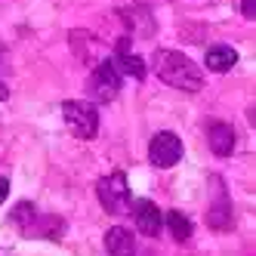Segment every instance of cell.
<instances>
[{
  "instance_id": "obj_11",
  "label": "cell",
  "mask_w": 256,
  "mask_h": 256,
  "mask_svg": "<svg viewBox=\"0 0 256 256\" xmlns=\"http://www.w3.org/2000/svg\"><path fill=\"white\" fill-rule=\"evenodd\" d=\"M164 222L170 226V232H173L176 241H188V238H192V219L182 216L179 210H170L167 216H164Z\"/></svg>"
},
{
  "instance_id": "obj_12",
  "label": "cell",
  "mask_w": 256,
  "mask_h": 256,
  "mask_svg": "<svg viewBox=\"0 0 256 256\" xmlns=\"http://www.w3.org/2000/svg\"><path fill=\"white\" fill-rule=\"evenodd\" d=\"M6 194H10V182H6L4 176H0V204L6 200Z\"/></svg>"
},
{
  "instance_id": "obj_10",
  "label": "cell",
  "mask_w": 256,
  "mask_h": 256,
  "mask_svg": "<svg viewBox=\"0 0 256 256\" xmlns=\"http://www.w3.org/2000/svg\"><path fill=\"white\" fill-rule=\"evenodd\" d=\"M210 148L219 154V158H228L232 148H234V130L228 124H213L210 126Z\"/></svg>"
},
{
  "instance_id": "obj_7",
  "label": "cell",
  "mask_w": 256,
  "mask_h": 256,
  "mask_svg": "<svg viewBox=\"0 0 256 256\" xmlns=\"http://www.w3.org/2000/svg\"><path fill=\"white\" fill-rule=\"evenodd\" d=\"M105 250H108V256H136V238H133V232H126L120 226L108 228L105 232Z\"/></svg>"
},
{
  "instance_id": "obj_1",
  "label": "cell",
  "mask_w": 256,
  "mask_h": 256,
  "mask_svg": "<svg viewBox=\"0 0 256 256\" xmlns=\"http://www.w3.org/2000/svg\"><path fill=\"white\" fill-rule=\"evenodd\" d=\"M154 74L164 84H170L176 90H186V93H198V90L204 86V74H200V68L188 56L176 52V50L154 52Z\"/></svg>"
},
{
  "instance_id": "obj_13",
  "label": "cell",
  "mask_w": 256,
  "mask_h": 256,
  "mask_svg": "<svg viewBox=\"0 0 256 256\" xmlns=\"http://www.w3.org/2000/svg\"><path fill=\"white\" fill-rule=\"evenodd\" d=\"M244 16H247V19H253V0H244Z\"/></svg>"
},
{
  "instance_id": "obj_4",
  "label": "cell",
  "mask_w": 256,
  "mask_h": 256,
  "mask_svg": "<svg viewBox=\"0 0 256 256\" xmlns=\"http://www.w3.org/2000/svg\"><path fill=\"white\" fill-rule=\"evenodd\" d=\"M118 93H120V74L114 71V65L105 59L93 71V78H90V96H93V102H112Z\"/></svg>"
},
{
  "instance_id": "obj_3",
  "label": "cell",
  "mask_w": 256,
  "mask_h": 256,
  "mask_svg": "<svg viewBox=\"0 0 256 256\" xmlns=\"http://www.w3.org/2000/svg\"><path fill=\"white\" fill-rule=\"evenodd\" d=\"M96 194H99V204L108 213H126L133 204V194H130V186H126L124 173H108L105 179H99Z\"/></svg>"
},
{
  "instance_id": "obj_9",
  "label": "cell",
  "mask_w": 256,
  "mask_h": 256,
  "mask_svg": "<svg viewBox=\"0 0 256 256\" xmlns=\"http://www.w3.org/2000/svg\"><path fill=\"white\" fill-rule=\"evenodd\" d=\"M234 62H238L234 46L219 44V46H210V50H207V62H204V65H207L210 71H216V74H222V71L234 68Z\"/></svg>"
},
{
  "instance_id": "obj_5",
  "label": "cell",
  "mask_w": 256,
  "mask_h": 256,
  "mask_svg": "<svg viewBox=\"0 0 256 256\" xmlns=\"http://www.w3.org/2000/svg\"><path fill=\"white\" fill-rule=\"evenodd\" d=\"M148 158L154 167L167 170V167H176L179 158H182V142L176 133H158L152 139V148H148Z\"/></svg>"
},
{
  "instance_id": "obj_2",
  "label": "cell",
  "mask_w": 256,
  "mask_h": 256,
  "mask_svg": "<svg viewBox=\"0 0 256 256\" xmlns=\"http://www.w3.org/2000/svg\"><path fill=\"white\" fill-rule=\"evenodd\" d=\"M62 118L68 124V130L74 133L78 139H93L99 130V112L93 102H80V99H71L62 105Z\"/></svg>"
},
{
  "instance_id": "obj_8",
  "label": "cell",
  "mask_w": 256,
  "mask_h": 256,
  "mask_svg": "<svg viewBox=\"0 0 256 256\" xmlns=\"http://www.w3.org/2000/svg\"><path fill=\"white\" fill-rule=\"evenodd\" d=\"M114 65V71L124 78V74H130V78H136V80H142L145 78V62L139 59V56H133V52H126V44H120L118 46V52H114V59H108Z\"/></svg>"
},
{
  "instance_id": "obj_14",
  "label": "cell",
  "mask_w": 256,
  "mask_h": 256,
  "mask_svg": "<svg viewBox=\"0 0 256 256\" xmlns=\"http://www.w3.org/2000/svg\"><path fill=\"white\" fill-rule=\"evenodd\" d=\"M6 96H10V93H6V86H4V84H0V99H6Z\"/></svg>"
},
{
  "instance_id": "obj_6",
  "label": "cell",
  "mask_w": 256,
  "mask_h": 256,
  "mask_svg": "<svg viewBox=\"0 0 256 256\" xmlns=\"http://www.w3.org/2000/svg\"><path fill=\"white\" fill-rule=\"evenodd\" d=\"M130 207H133L136 228H139L142 234H148V238L160 234V228H164V213L158 210L154 200H136V204H130Z\"/></svg>"
}]
</instances>
